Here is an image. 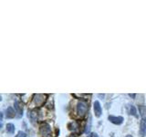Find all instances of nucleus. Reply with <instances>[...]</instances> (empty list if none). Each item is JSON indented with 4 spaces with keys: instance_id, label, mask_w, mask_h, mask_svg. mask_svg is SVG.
I'll list each match as a JSON object with an SVG mask.
<instances>
[{
    "instance_id": "obj_19",
    "label": "nucleus",
    "mask_w": 146,
    "mask_h": 137,
    "mask_svg": "<svg viewBox=\"0 0 146 137\" xmlns=\"http://www.w3.org/2000/svg\"><path fill=\"white\" fill-rule=\"evenodd\" d=\"M70 137H73V136H70Z\"/></svg>"
},
{
    "instance_id": "obj_16",
    "label": "nucleus",
    "mask_w": 146,
    "mask_h": 137,
    "mask_svg": "<svg viewBox=\"0 0 146 137\" xmlns=\"http://www.w3.org/2000/svg\"><path fill=\"white\" fill-rule=\"evenodd\" d=\"M88 137H99L97 134H95V132H92V134H90V135H88Z\"/></svg>"
},
{
    "instance_id": "obj_7",
    "label": "nucleus",
    "mask_w": 146,
    "mask_h": 137,
    "mask_svg": "<svg viewBox=\"0 0 146 137\" xmlns=\"http://www.w3.org/2000/svg\"><path fill=\"white\" fill-rule=\"evenodd\" d=\"M14 106H15V109L17 110V112L18 113V115H19V117L22 116L23 115V105L21 104V102L17 100V102H15V104H14Z\"/></svg>"
},
{
    "instance_id": "obj_1",
    "label": "nucleus",
    "mask_w": 146,
    "mask_h": 137,
    "mask_svg": "<svg viewBox=\"0 0 146 137\" xmlns=\"http://www.w3.org/2000/svg\"><path fill=\"white\" fill-rule=\"evenodd\" d=\"M39 134L42 137H52L51 127L48 122H42L39 127Z\"/></svg>"
},
{
    "instance_id": "obj_3",
    "label": "nucleus",
    "mask_w": 146,
    "mask_h": 137,
    "mask_svg": "<svg viewBox=\"0 0 146 137\" xmlns=\"http://www.w3.org/2000/svg\"><path fill=\"white\" fill-rule=\"evenodd\" d=\"M89 110V104L86 102H80L77 104V112L78 115L80 117H83L85 116V114L87 113Z\"/></svg>"
},
{
    "instance_id": "obj_12",
    "label": "nucleus",
    "mask_w": 146,
    "mask_h": 137,
    "mask_svg": "<svg viewBox=\"0 0 146 137\" xmlns=\"http://www.w3.org/2000/svg\"><path fill=\"white\" fill-rule=\"evenodd\" d=\"M15 125L12 124V123H8L7 125V132H9V134H14L15 132Z\"/></svg>"
},
{
    "instance_id": "obj_11",
    "label": "nucleus",
    "mask_w": 146,
    "mask_h": 137,
    "mask_svg": "<svg viewBox=\"0 0 146 137\" xmlns=\"http://www.w3.org/2000/svg\"><path fill=\"white\" fill-rule=\"evenodd\" d=\"M128 112H129L131 115H133L135 117H138L137 115V112H136V109L133 105H129V107H128Z\"/></svg>"
},
{
    "instance_id": "obj_2",
    "label": "nucleus",
    "mask_w": 146,
    "mask_h": 137,
    "mask_svg": "<svg viewBox=\"0 0 146 137\" xmlns=\"http://www.w3.org/2000/svg\"><path fill=\"white\" fill-rule=\"evenodd\" d=\"M48 95L47 94H41V93H36L33 95V104L36 107H40L45 103L47 100Z\"/></svg>"
},
{
    "instance_id": "obj_17",
    "label": "nucleus",
    "mask_w": 146,
    "mask_h": 137,
    "mask_svg": "<svg viewBox=\"0 0 146 137\" xmlns=\"http://www.w3.org/2000/svg\"><path fill=\"white\" fill-rule=\"evenodd\" d=\"M130 96H131V97H132V98H134V97H135V95H134V94H130Z\"/></svg>"
},
{
    "instance_id": "obj_4",
    "label": "nucleus",
    "mask_w": 146,
    "mask_h": 137,
    "mask_svg": "<svg viewBox=\"0 0 146 137\" xmlns=\"http://www.w3.org/2000/svg\"><path fill=\"white\" fill-rule=\"evenodd\" d=\"M109 121H111L112 123L114 124H117V125H120L123 122V118L121 116H118V117H115V116H109Z\"/></svg>"
},
{
    "instance_id": "obj_8",
    "label": "nucleus",
    "mask_w": 146,
    "mask_h": 137,
    "mask_svg": "<svg viewBox=\"0 0 146 137\" xmlns=\"http://www.w3.org/2000/svg\"><path fill=\"white\" fill-rule=\"evenodd\" d=\"M38 115H39V112H38V111H36V110H33L32 112H30L29 116H30V119H31L32 122H36V121H38Z\"/></svg>"
},
{
    "instance_id": "obj_10",
    "label": "nucleus",
    "mask_w": 146,
    "mask_h": 137,
    "mask_svg": "<svg viewBox=\"0 0 146 137\" xmlns=\"http://www.w3.org/2000/svg\"><path fill=\"white\" fill-rule=\"evenodd\" d=\"M15 115H16V113H15V112H14L13 108L8 107V108L6 110V116H7V118L11 119V118H14V117H15Z\"/></svg>"
},
{
    "instance_id": "obj_9",
    "label": "nucleus",
    "mask_w": 146,
    "mask_h": 137,
    "mask_svg": "<svg viewBox=\"0 0 146 137\" xmlns=\"http://www.w3.org/2000/svg\"><path fill=\"white\" fill-rule=\"evenodd\" d=\"M68 129H70V131H73V132H76V131H78V129L80 128V126H79V123H78L77 122H75V121H73V122H71L70 123H68Z\"/></svg>"
},
{
    "instance_id": "obj_14",
    "label": "nucleus",
    "mask_w": 146,
    "mask_h": 137,
    "mask_svg": "<svg viewBox=\"0 0 146 137\" xmlns=\"http://www.w3.org/2000/svg\"><path fill=\"white\" fill-rule=\"evenodd\" d=\"M73 96L74 97H77V98H82V99H87L88 97H90V95H89V94H73Z\"/></svg>"
},
{
    "instance_id": "obj_5",
    "label": "nucleus",
    "mask_w": 146,
    "mask_h": 137,
    "mask_svg": "<svg viewBox=\"0 0 146 137\" xmlns=\"http://www.w3.org/2000/svg\"><path fill=\"white\" fill-rule=\"evenodd\" d=\"M140 134L141 137H144L146 134V120L145 119H141L140 123Z\"/></svg>"
},
{
    "instance_id": "obj_18",
    "label": "nucleus",
    "mask_w": 146,
    "mask_h": 137,
    "mask_svg": "<svg viewBox=\"0 0 146 137\" xmlns=\"http://www.w3.org/2000/svg\"><path fill=\"white\" fill-rule=\"evenodd\" d=\"M125 137H132L131 135H127V136H125Z\"/></svg>"
},
{
    "instance_id": "obj_6",
    "label": "nucleus",
    "mask_w": 146,
    "mask_h": 137,
    "mask_svg": "<svg viewBox=\"0 0 146 137\" xmlns=\"http://www.w3.org/2000/svg\"><path fill=\"white\" fill-rule=\"evenodd\" d=\"M94 112L95 115L97 117H100V114H102V107H100V104L99 102H94Z\"/></svg>"
},
{
    "instance_id": "obj_13",
    "label": "nucleus",
    "mask_w": 146,
    "mask_h": 137,
    "mask_svg": "<svg viewBox=\"0 0 146 137\" xmlns=\"http://www.w3.org/2000/svg\"><path fill=\"white\" fill-rule=\"evenodd\" d=\"M139 111L141 113V116L143 117V119L146 118V106H140Z\"/></svg>"
},
{
    "instance_id": "obj_15",
    "label": "nucleus",
    "mask_w": 146,
    "mask_h": 137,
    "mask_svg": "<svg viewBox=\"0 0 146 137\" xmlns=\"http://www.w3.org/2000/svg\"><path fill=\"white\" fill-rule=\"evenodd\" d=\"M16 137H27V135H26L25 132H18V134L16 135Z\"/></svg>"
}]
</instances>
